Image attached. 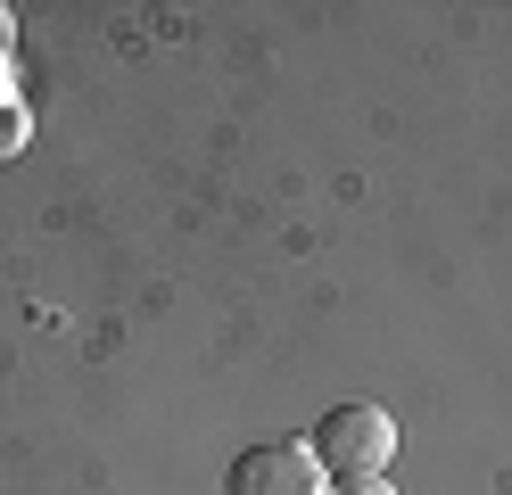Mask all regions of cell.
Masks as SVG:
<instances>
[{
	"label": "cell",
	"mask_w": 512,
	"mask_h": 495,
	"mask_svg": "<svg viewBox=\"0 0 512 495\" xmlns=\"http://www.w3.org/2000/svg\"><path fill=\"white\" fill-rule=\"evenodd\" d=\"M314 462H323L331 479H380L397 462V421L380 413V405H331L323 429H314Z\"/></svg>",
	"instance_id": "6da1fadb"
},
{
	"label": "cell",
	"mask_w": 512,
	"mask_h": 495,
	"mask_svg": "<svg viewBox=\"0 0 512 495\" xmlns=\"http://www.w3.org/2000/svg\"><path fill=\"white\" fill-rule=\"evenodd\" d=\"M232 495H323V462L298 438H265L232 454Z\"/></svg>",
	"instance_id": "7a4b0ae2"
},
{
	"label": "cell",
	"mask_w": 512,
	"mask_h": 495,
	"mask_svg": "<svg viewBox=\"0 0 512 495\" xmlns=\"http://www.w3.org/2000/svg\"><path fill=\"white\" fill-rule=\"evenodd\" d=\"M17 149H25V108L0 99V157H17Z\"/></svg>",
	"instance_id": "3957f363"
},
{
	"label": "cell",
	"mask_w": 512,
	"mask_h": 495,
	"mask_svg": "<svg viewBox=\"0 0 512 495\" xmlns=\"http://www.w3.org/2000/svg\"><path fill=\"white\" fill-rule=\"evenodd\" d=\"M331 495H397V487H389V479H339Z\"/></svg>",
	"instance_id": "277c9868"
},
{
	"label": "cell",
	"mask_w": 512,
	"mask_h": 495,
	"mask_svg": "<svg viewBox=\"0 0 512 495\" xmlns=\"http://www.w3.org/2000/svg\"><path fill=\"white\" fill-rule=\"evenodd\" d=\"M9 33H17V17H9V9H0V50H9Z\"/></svg>",
	"instance_id": "5b68a950"
}]
</instances>
